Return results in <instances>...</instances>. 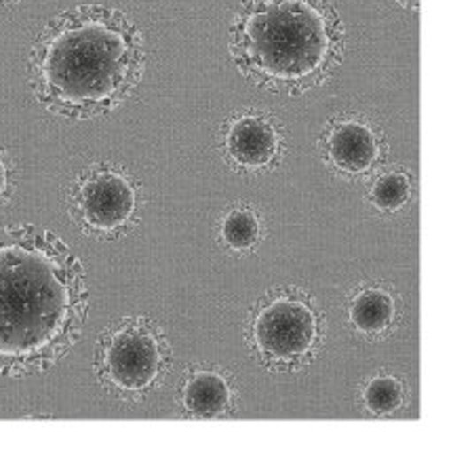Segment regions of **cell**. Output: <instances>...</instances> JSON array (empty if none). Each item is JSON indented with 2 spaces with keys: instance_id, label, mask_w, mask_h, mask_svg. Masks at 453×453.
<instances>
[{
  "instance_id": "2e32d148",
  "label": "cell",
  "mask_w": 453,
  "mask_h": 453,
  "mask_svg": "<svg viewBox=\"0 0 453 453\" xmlns=\"http://www.w3.org/2000/svg\"><path fill=\"white\" fill-rule=\"evenodd\" d=\"M19 0H0V7H11V4H18Z\"/></svg>"
},
{
  "instance_id": "8992f818",
  "label": "cell",
  "mask_w": 453,
  "mask_h": 453,
  "mask_svg": "<svg viewBox=\"0 0 453 453\" xmlns=\"http://www.w3.org/2000/svg\"><path fill=\"white\" fill-rule=\"evenodd\" d=\"M70 218L85 234L119 239L134 228L140 215V192L125 171L96 165L72 181L68 195Z\"/></svg>"
},
{
  "instance_id": "ba28073f",
  "label": "cell",
  "mask_w": 453,
  "mask_h": 453,
  "mask_svg": "<svg viewBox=\"0 0 453 453\" xmlns=\"http://www.w3.org/2000/svg\"><path fill=\"white\" fill-rule=\"evenodd\" d=\"M320 154L331 169L344 178H363L388 157L382 131L361 116H338L325 127L319 142Z\"/></svg>"
},
{
  "instance_id": "7c38bea8",
  "label": "cell",
  "mask_w": 453,
  "mask_h": 453,
  "mask_svg": "<svg viewBox=\"0 0 453 453\" xmlns=\"http://www.w3.org/2000/svg\"><path fill=\"white\" fill-rule=\"evenodd\" d=\"M363 403L372 416L390 418L405 403V388H403L401 380L392 378V375H378L365 386Z\"/></svg>"
},
{
  "instance_id": "9c48e42d",
  "label": "cell",
  "mask_w": 453,
  "mask_h": 453,
  "mask_svg": "<svg viewBox=\"0 0 453 453\" xmlns=\"http://www.w3.org/2000/svg\"><path fill=\"white\" fill-rule=\"evenodd\" d=\"M180 403L188 418L219 419L234 411V392L222 373L198 367L186 375L180 388Z\"/></svg>"
},
{
  "instance_id": "9a60e30c",
  "label": "cell",
  "mask_w": 453,
  "mask_h": 453,
  "mask_svg": "<svg viewBox=\"0 0 453 453\" xmlns=\"http://www.w3.org/2000/svg\"><path fill=\"white\" fill-rule=\"evenodd\" d=\"M396 3L407 11H416V13L419 11V0H396Z\"/></svg>"
},
{
  "instance_id": "3957f363",
  "label": "cell",
  "mask_w": 453,
  "mask_h": 453,
  "mask_svg": "<svg viewBox=\"0 0 453 453\" xmlns=\"http://www.w3.org/2000/svg\"><path fill=\"white\" fill-rule=\"evenodd\" d=\"M346 53V27L331 0H241L230 55L259 89L303 96L325 85Z\"/></svg>"
},
{
  "instance_id": "8fae6325",
  "label": "cell",
  "mask_w": 453,
  "mask_h": 453,
  "mask_svg": "<svg viewBox=\"0 0 453 453\" xmlns=\"http://www.w3.org/2000/svg\"><path fill=\"white\" fill-rule=\"evenodd\" d=\"M413 181L405 171H388L373 181L369 201L382 213H396L411 201Z\"/></svg>"
},
{
  "instance_id": "277c9868",
  "label": "cell",
  "mask_w": 453,
  "mask_h": 453,
  "mask_svg": "<svg viewBox=\"0 0 453 453\" xmlns=\"http://www.w3.org/2000/svg\"><path fill=\"white\" fill-rule=\"evenodd\" d=\"M171 363L165 331L148 317H125L99 335L93 369L108 395L137 403L165 382Z\"/></svg>"
},
{
  "instance_id": "30bf717a",
  "label": "cell",
  "mask_w": 453,
  "mask_h": 453,
  "mask_svg": "<svg viewBox=\"0 0 453 453\" xmlns=\"http://www.w3.org/2000/svg\"><path fill=\"white\" fill-rule=\"evenodd\" d=\"M396 302L384 287H365L348 303V320L361 335L380 338L396 323Z\"/></svg>"
},
{
  "instance_id": "7a4b0ae2",
  "label": "cell",
  "mask_w": 453,
  "mask_h": 453,
  "mask_svg": "<svg viewBox=\"0 0 453 453\" xmlns=\"http://www.w3.org/2000/svg\"><path fill=\"white\" fill-rule=\"evenodd\" d=\"M143 68L140 27L123 11L102 4H79L49 19L27 59L36 102L72 120L99 119L123 106Z\"/></svg>"
},
{
  "instance_id": "5bb4252c",
  "label": "cell",
  "mask_w": 453,
  "mask_h": 453,
  "mask_svg": "<svg viewBox=\"0 0 453 453\" xmlns=\"http://www.w3.org/2000/svg\"><path fill=\"white\" fill-rule=\"evenodd\" d=\"M11 192H13V171L7 157L0 152V207H4V203L9 201Z\"/></svg>"
},
{
  "instance_id": "4fadbf2b",
  "label": "cell",
  "mask_w": 453,
  "mask_h": 453,
  "mask_svg": "<svg viewBox=\"0 0 453 453\" xmlns=\"http://www.w3.org/2000/svg\"><path fill=\"white\" fill-rule=\"evenodd\" d=\"M219 234H222L224 245L232 251H251L262 234V226L251 209H234L224 218Z\"/></svg>"
},
{
  "instance_id": "6da1fadb",
  "label": "cell",
  "mask_w": 453,
  "mask_h": 453,
  "mask_svg": "<svg viewBox=\"0 0 453 453\" xmlns=\"http://www.w3.org/2000/svg\"><path fill=\"white\" fill-rule=\"evenodd\" d=\"M89 308L81 259L51 230L0 228V375L58 365L81 340Z\"/></svg>"
},
{
  "instance_id": "5b68a950",
  "label": "cell",
  "mask_w": 453,
  "mask_h": 453,
  "mask_svg": "<svg viewBox=\"0 0 453 453\" xmlns=\"http://www.w3.org/2000/svg\"><path fill=\"white\" fill-rule=\"evenodd\" d=\"M247 340L270 372H297L323 344V314L306 291L283 287L259 297L247 323Z\"/></svg>"
},
{
  "instance_id": "52a82bcc",
  "label": "cell",
  "mask_w": 453,
  "mask_h": 453,
  "mask_svg": "<svg viewBox=\"0 0 453 453\" xmlns=\"http://www.w3.org/2000/svg\"><path fill=\"white\" fill-rule=\"evenodd\" d=\"M222 152L228 165L242 173L274 169L285 154L283 127L257 110L234 114L222 129Z\"/></svg>"
}]
</instances>
